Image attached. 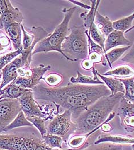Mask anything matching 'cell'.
I'll return each instance as SVG.
<instances>
[{"label": "cell", "mask_w": 134, "mask_h": 150, "mask_svg": "<svg viewBox=\"0 0 134 150\" xmlns=\"http://www.w3.org/2000/svg\"><path fill=\"white\" fill-rule=\"evenodd\" d=\"M32 91L36 100L50 102L70 111L74 120L99 99L111 94L105 84L91 86L71 83L58 88L47 87L40 83Z\"/></svg>", "instance_id": "1"}, {"label": "cell", "mask_w": 134, "mask_h": 150, "mask_svg": "<svg viewBox=\"0 0 134 150\" xmlns=\"http://www.w3.org/2000/svg\"><path fill=\"white\" fill-rule=\"evenodd\" d=\"M124 94L119 92L103 97L90 105L74 120L76 129L74 135L88 134L104 123Z\"/></svg>", "instance_id": "2"}, {"label": "cell", "mask_w": 134, "mask_h": 150, "mask_svg": "<svg viewBox=\"0 0 134 150\" xmlns=\"http://www.w3.org/2000/svg\"><path fill=\"white\" fill-rule=\"evenodd\" d=\"M70 33L61 45L63 56L68 60L78 62L88 57V44L83 25H73L69 28Z\"/></svg>", "instance_id": "3"}, {"label": "cell", "mask_w": 134, "mask_h": 150, "mask_svg": "<svg viewBox=\"0 0 134 150\" xmlns=\"http://www.w3.org/2000/svg\"><path fill=\"white\" fill-rule=\"evenodd\" d=\"M76 9V6H73L69 8H64L62 10V12L64 14L63 20L51 34L37 44L33 51L32 55L42 52H57L63 56L61 45L68 36L69 30V24Z\"/></svg>", "instance_id": "4"}, {"label": "cell", "mask_w": 134, "mask_h": 150, "mask_svg": "<svg viewBox=\"0 0 134 150\" xmlns=\"http://www.w3.org/2000/svg\"><path fill=\"white\" fill-rule=\"evenodd\" d=\"M0 150H53L42 139L0 134Z\"/></svg>", "instance_id": "5"}, {"label": "cell", "mask_w": 134, "mask_h": 150, "mask_svg": "<svg viewBox=\"0 0 134 150\" xmlns=\"http://www.w3.org/2000/svg\"><path fill=\"white\" fill-rule=\"evenodd\" d=\"M18 100L22 111L26 117L35 116L41 117L45 121L52 120L59 112L51 108L49 104L41 105L34 98L32 89H28Z\"/></svg>", "instance_id": "6"}, {"label": "cell", "mask_w": 134, "mask_h": 150, "mask_svg": "<svg viewBox=\"0 0 134 150\" xmlns=\"http://www.w3.org/2000/svg\"><path fill=\"white\" fill-rule=\"evenodd\" d=\"M21 27L23 38L22 42L23 52L20 56L23 66H30L32 61V53L35 47L39 42L47 38L49 33L40 26H33L31 33L26 32L23 24H21Z\"/></svg>", "instance_id": "7"}, {"label": "cell", "mask_w": 134, "mask_h": 150, "mask_svg": "<svg viewBox=\"0 0 134 150\" xmlns=\"http://www.w3.org/2000/svg\"><path fill=\"white\" fill-rule=\"evenodd\" d=\"M47 132L61 137L64 142L67 143L76 132V125L72 121V112L65 110L61 114H57L47 126Z\"/></svg>", "instance_id": "8"}, {"label": "cell", "mask_w": 134, "mask_h": 150, "mask_svg": "<svg viewBox=\"0 0 134 150\" xmlns=\"http://www.w3.org/2000/svg\"><path fill=\"white\" fill-rule=\"evenodd\" d=\"M51 68L50 65L40 64L37 67L23 66L18 71V77L14 82L21 88L26 89H33L40 84L44 75Z\"/></svg>", "instance_id": "9"}, {"label": "cell", "mask_w": 134, "mask_h": 150, "mask_svg": "<svg viewBox=\"0 0 134 150\" xmlns=\"http://www.w3.org/2000/svg\"><path fill=\"white\" fill-rule=\"evenodd\" d=\"M21 111L18 99L0 100V134Z\"/></svg>", "instance_id": "10"}, {"label": "cell", "mask_w": 134, "mask_h": 150, "mask_svg": "<svg viewBox=\"0 0 134 150\" xmlns=\"http://www.w3.org/2000/svg\"><path fill=\"white\" fill-rule=\"evenodd\" d=\"M117 115L120 118L121 125L128 133L134 132V104L123 98L119 102Z\"/></svg>", "instance_id": "11"}, {"label": "cell", "mask_w": 134, "mask_h": 150, "mask_svg": "<svg viewBox=\"0 0 134 150\" xmlns=\"http://www.w3.org/2000/svg\"><path fill=\"white\" fill-rule=\"evenodd\" d=\"M6 1V9L0 17V29L5 30L14 23L22 24L24 20L23 13L17 8L14 7L9 0Z\"/></svg>", "instance_id": "12"}, {"label": "cell", "mask_w": 134, "mask_h": 150, "mask_svg": "<svg viewBox=\"0 0 134 150\" xmlns=\"http://www.w3.org/2000/svg\"><path fill=\"white\" fill-rule=\"evenodd\" d=\"M22 67H23V62L19 56L2 69V80L0 84V91L16 80L18 76L17 71Z\"/></svg>", "instance_id": "13"}, {"label": "cell", "mask_w": 134, "mask_h": 150, "mask_svg": "<svg viewBox=\"0 0 134 150\" xmlns=\"http://www.w3.org/2000/svg\"><path fill=\"white\" fill-rule=\"evenodd\" d=\"M131 45V42L124 36V33L121 30H114L106 38L104 42V50L107 52L119 46Z\"/></svg>", "instance_id": "14"}, {"label": "cell", "mask_w": 134, "mask_h": 150, "mask_svg": "<svg viewBox=\"0 0 134 150\" xmlns=\"http://www.w3.org/2000/svg\"><path fill=\"white\" fill-rule=\"evenodd\" d=\"M109 142L119 144H134V138L130 135H111L108 134H99L94 144H98L101 143Z\"/></svg>", "instance_id": "15"}, {"label": "cell", "mask_w": 134, "mask_h": 150, "mask_svg": "<svg viewBox=\"0 0 134 150\" xmlns=\"http://www.w3.org/2000/svg\"><path fill=\"white\" fill-rule=\"evenodd\" d=\"M21 24L14 23L9 25L4 30L8 36L10 38L13 47L15 50H23L22 45V29Z\"/></svg>", "instance_id": "16"}, {"label": "cell", "mask_w": 134, "mask_h": 150, "mask_svg": "<svg viewBox=\"0 0 134 150\" xmlns=\"http://www.w3.org/2000/svg\"><path fill=\"white\" fill-rule=\"evenodd\" d=\"M92 69V76H89L82 74L79 71L77 72V76L71 77L69 81L72 84H79L83 85H102L104 84L98 77V71L95 69V66Z\"/></svg>", "instance_id": "17"}, {"label": "cell", "mask_w": 134, "mask_h": 150, "mask_svg": "<svg viewBox=\"0 0 134 150\" xmlns=\"http://www.w3.org/2000/svg\"><path fill=\"white\" fill-rule=\"evenodd\" d=\"M95 23L99 31L106 38L114 30L113 23L110 20L109 17L101 14L98 11L95 14Z\"/></svg>", "instance_id": "18"}, {"label": "cell", "mask_w": 134, "mask_h": 150, "mask_svg": "<svg viewBox=\"0 0 134 150\" xmlns=\"http://www.w3.org/2000/svg\"><path fill=\"white\" fill-rule=\"evenodd\" d=\"M98 77L103 81L104 84L111 91V95H116L118 93L122 92L124 93L125 88L123 84L116 78L115 77H108L103 75L97 73Z\"/></svg>", "instance_id": "19"}, {"label": "cell", "mask_w": 134, "mask_h": 150, "mask_svg": "<svg viewBox=\"0 0 134 150\" xmlns=\"http://www.w3.org/2000/svg\"><path fill=\"white\" fill-rule=\"evenodd\" d=\"M102 75L112 76L116 79H127L134 77V70L130 66L125 64L115 67Z\"/></svg>", "instance_id": "20"}, {"label": "cell", "mask_w": 134, "mask_h": 150, "mask_svg": "<svg viewBox=\"0 0 134 150\" xmlns=\"http://www.w3.org/2000/svg\"><path fill=\"white\" fill-rule=\"evenodd\" d=\"M133 145L104 142L98 144H91L83 150H133Z\"/></svg>", "instance_id": "21"}, {"label": "cell", "mask_w": 134, "mask_h": 150, "mask_svg": "<svg viewBox=\"0 0 134 150\" xmlns=\"http://www.w3.org/2000/svg\"><path fill=\"white\" fill-rule=\"evenodd\" d=\"M91 8L88 12L82 13L80 15V18L83 21V26L85 30H88L92 23L95 21L96 13L98 11V7L101 1H90Z\"/></svg>", "instance_id": "22"}, {"label": "cell", "mask_w": 134, "mask_h": 150, "mask_svg": "<svg viewBox=\"0 0 134 150\" xmlns=\"http://www.w3.org/2000/svg\"><path fill=\"white\" fill-rule=\"evenodd\" d=\"M101 126V125L99 126L94 130L86 134L73 135L68 140L67 142L68 145L71 147V149H77L82 147L85 144L88 138L100 129Z\"/></svg>", "instance_id": "23"}, {"label": "cell", "mask_w": 134, "mask_h": 150, "mask_svg": "<svg viewBox=\"0 0 134 150\" xmlns=\"http://www.w3.org/2000/svg\"><path fill=\"white\" fill-rule=\"evenodd\" d=\"M131 45L121 48H116L107 52L106 54L105 55V57L106 58L107 63L108 64L110 68H111V69L113 68L112 64L115 62L118 61L125 52L129 50L130 48H131Z\"/></svg>", "instance_id": "24"}, {"label": "cell", "mask_w": 134, "mask_h": 150, "mask_svg": "<svg viewBox=\"0 0 134 150\" xmlns=\"http://www.w3.org/2000/svg\"><path fill=\"white\" fill-rule=\"evenodd\" d=\"M32 124L26 119V116L24 112L21 111L15 119L12 121V122L8 125L4 129V132H7L11 131L16 128L23 127H32Z\"/></svg>", "instance_id": "25"}, {"label": "cell", "mask_w": 134, "mask_h": 150, "mask_svg": "<svg viewBox=\"0 0 134 150\" xmlns=\"http://www.w3.org/2000/svg\"><path fill=\"white\" fill-rule=\"evenodd\" d=\"M134 20V12L128 16L112 22L113 29L114 30H121L124 33L132 27Z\"/></svg>", "instance_id": "26"}, {"label": "cell", "mask_w": 134, "mask_h": 150, "mask_svg": "<svg viewBox=\"0 0 134 150\" xmlns=\"http://www.w3.org/2000/svg\"><path fill=\"white\" fill-rule=\"evenodd\" d=\"M123 84L125 92L123 98L134 104V80L133 77L127 79H118Z\"/></svg>", "instance_id": "27"}, {"label": "cell", "mask_w": 134, "mask_h": 150, "mask_svg": "<svg viewBox=\"0 0 134 150\" xmlns=\"http://www.w3.org/2000/svg\"><path fill=\"white\" fill-rule=\"evenodd\" d=\"M41 139L44 143L51 149H63L62 144L64 143V140L61 137L57 135L47 133L44 137H41Z\"/></svg>", "instance_id": "28"}, {"label": "cell", "mask_w": 134, "mask_h": 150, "mask_svg": "<svg viewBox=\"0 0 134 150\" xmlns=\"http://www.w3.org/2000/svg\"><path fill=\"white\" fill-rule=\"evenodd\" d=\"M86 30H88V33L89 34L91 38L94 40V41L98 44V45H99L104 50L106 55V53L104 50V42L106 38L99 31L95 23V21L92 23L89 29Z\"/></svg>", "instance_id": "29"}, {"label": "cell", "mask_w": 134, "mask_h": 150, "mask_svg": "<svg viewBox=\"0 0 134 150\" xmlns=\"http://www.w3.org/2000/svg\"><path fill=\"white\" fill-rule=\"evenodd\" d=\"M26 119L38 130L41 137H44L48 133L47 126L45 125L46 121L44 119L35 116H28L26 117Z\"/></svg>", "instance_id": "30"}, {"label": "cell", "mask_w": 134, "mask_h": 150, "mask_svg": "<svg viewBox=\"0 0 134 150\" xmlns=\"http://www.w3.org/2000/svg\"><path fill=\"white\" fill-rule=\"evenodd\" d=\"M23 50H14L0 56V70H2L8 64L11 63L16 58L20 56Z\"/></svg>", "instance_id": "31"}, {"label": "cell", "mask_w": 134, "mask_h": 150, "mask_svg": "<svg viewBox=\"0 0 134 150\" xmlns=\"http://www.w3.org/2000/svg\"><path fill=\"white\" fill-rule=\"evenodd\" d=\"M43 80L49 87L55 88L61 84L63 77L59 74L51 73L45 77H43Z\"/></svg>", "instance_id": "32"}, {"label": "cell", "mask_w": 134, "mask_h": 150, "mask_svg": "<svg viewBox=\"0 0 134 150\" xmlns=\"http://www.w3.org/2000/svg\"><path fill=\"white\" fill-rule=\"evenodd\" d=\"M11 41L3 30H0V54H4L11 49Z\"/></svg>", "instance_id": "33"}, {"label": "cell", "mask_w": 134, "mask_h": 150, "mask_svg": "<svg viewBox=\"0 0 134 150\" xmlns=\"http://www.w3.org/2000/svg\"><path fill=\"white\" fill-rule=\"evenodd\" d=\"M121 61L130 66L134 70V42L128 52L121 58Z\"/></svg>", "instance_id": "34"}, {"label": "cell", "mask_w": 134, "mask_h": 150, "mask_svg": "<svg viewBox=\"0 0 134 150\" xmlns=\"http://www.w3.org/2000/svg\"><path fill=\"white\" fill-rule=\"evenodd\" d=\"M81 66L83 69L86 70V71H89L93 68V67L95 66V65L92 63L88 59H86L84 60H82Z\"/></svg>", "instance_id": "35"}, {"label": "cell", "mask_w": 134, "mask_h": 150, "mask_svg": "<svg viewBox=\"0 0 134 150\" xmlns=\"http://www.w3.org/2000/svg\"><path fill=\"white\" fill-rule=\"evenodd\" d=\"M68 1L79 6L80 8H81L82 9H86L88 11H89L91 8V6L90 5H89L86 4H84L82 1Z\"/></svg>", "instance_id": "36"}, {"label": "cell", "mask_w": 134, "mask_h": 150, "mask_svg": "<svg viewBox=\"0 0 134 150\" xmlns=\"http://www.w3.org/2000/svg\"><path fill=\"white\" fill-rule=\"evenodd\" d=\"M6 9V0H0V17Z\"/></svg>", "instance_id": "37"}, {"label": "cell", "mask_w": 134, "mask_h": 150, "mask_svg": "<svg viewBox=\"0 0 134 150\" xmlns=\"http://www.w3.org/2000/svg\"><path fill=\"white\" fill-rule=\"evenodd\" d=\"M134 29V26H132V27L130 28V29H129L128 30H127L125 32H124V34H126V33H128V32H130V31H131L133 29Z\"/></svg>", "instance_id": "38"}, {"label": "cell", "mask_w": 134, "mask_h": 150, "mask_svg": "<svg viewBox=\"0 0 134 150\" xmlns=\"http://www.w3.org/2000/svg\"><path fill=\"white\" fill-rule=\"evenodd\" d=\"M1 80H2V73L0 74V84L1 83Z\"/></svg>", "instance_id": "39"}, {"label": "cell", "mask_w": 134, "mask_h": 150, "mask_svg": "<svg viewBox=\"0 0 134 150\" xmlns=\"http://www.w3.org/2000/svg\"><path fill=\"white\" fill-rule=\"evenodd\" d=\"M133 150H134V144L133 145Z\"/></svg>", "instance_id": "40"}, {"label": "cell", "mask_w": 134, "mask_h": 150, "mask_svg": "<svg viewBox=\"0 0 134 150\" xmlns=\"http://www.w3.org/2000/svg\"><path fill=\"white\" fill-rule=\"evenodd\" d=\"M133 78H134V77H133Z\"/></svg>", "instance_id": "41"}, {"label": "cell", "mask_w": 134, "mask_h": 150, "mask_svg": "<svg viewBox=\"0 0 134 150\" xmlns=\"http://www.w3.org/2000/svg\"></svg>", "instance_id": "42"}, {"label": "cell", "mask_w": 134, "mask_h": 150, "mask_svg": "<svg viewBox=\"0 0 134 150\" xmlns=\"http://www.w3.org/2000/svg\"><path fill=\"white\" fill-rule=\"evenodd\" d=\"M0 30H1V29H0Z\"/></svg>", "instance_id": "43"}, {"label": "cell", "mask_w": 134, "mask_h": 150, "mask_svg": "<svg viewBox=\"0 0 134 150\" xmlns=\"http://www.w3.org/2000/svg\"></svg>", "instance_id": "44"}]
</instances>
